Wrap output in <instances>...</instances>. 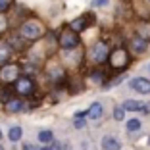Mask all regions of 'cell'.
Instances as JSON below:
<instances>
[{
	"mask_svg": "<svg viewBox=\"0 0 150 150\" xmlns=\"http://www.w3.org/2000/svg\"><path fill=\"white\" fill-rule=\"evenodd\" d=\"M0 98H2V104H4V102H8V100H12V91H10V88H4V91H0Z\"/></svg>",
	"mask_w": 150,
	"mask_h": 150,
	"instance_id": "obj_18",
	"label": "cell"
},
{
	"mask_svg": "<svg viewBox=\"0 0 150 150\" xmlns=\"http://www.w3.org/2000/svg\"><path fill=\"white\" fill-rule=\"evenodd\" d=\"M19 77V67L16 64H8V66L0 67V83H16Z\"/></svg>",
	"mask_w": 150,
	"mask_h": 150,
	"instance_id": "obj_3",
	"label": "cell"
},
{
	"mask_svg": "<svg viewBox=\"0 0 150 150\" xmlns=\"http://www.w3.org/2000/svg\"><path fill=\"white\" fill-rule=\"evenodd\" d=\"M114 117L117 119V121H121V119L125 117V108H115L114 110Z\"/></svg>",
	"mask_w": 150,
	"mask_h": 150,
	"instance_id": "obj_19",
	"label": "cell"
},
{
	"mask_svg": "<svg viewBox=\"0 0 150 150\" xmlns=\"http://www.w3.org/2000/svg\"><path fill=\"white\" fill-rule=\"evenodd\" d=\"M102 146H104V150H119L121 148L119 141H115V139H112V137H104L102 139Z\"/></svg>",
	"mask_w": 150,
	"mask_h": 150,
	"instance_id": "obj_12",
	"label": "cell"
},
{
	"mask_svg": "<svg viewBox=\"0 0 150 150\" xmlns=\"http://www.w3.org/2000/svg\"><path fill=\"white\" fill-rule=\"evenodd\" d=\"M21 135H23V129L16 125V127H12V129H10V133H8V139H10V141H13V142H18L19 139H21Z\"/></svg>",
	"mask_w": 150,
	"mask_h": 150,
	"instance_id": "obj_14",
	"label": "cell"
},
{
	"mask_svg": "<svg viewBox=\"0 0 150 150\" xmlns=\"http://www.w3.org/2000/svg\"><path fill=\"white\" fill-rule=\"evenodd\" d=\"M91 79L96 81V83H100V81H102V71H94V73L91 75Z\"/></svg>",
	"mask_w": 150,
	"mask_h": 150,
	"instance_id": "obj_21",
	"label": "cell"
},
{
	"mask_svg": "<svg viewBox=\"0 0 150 150\" xmlns=\"http://www.w3.org/2000/svg\"><path fill=\"white\" fill-rule=\"evenodd\" d=\"M87 114H88L91 119H100L102 114H104V108H102L100 102H94V104H91V108L87 110Z\"/></svg>",
	"mask_w": 150,
	"mask_h": 150,
	"instance_id": "obj_11",
	"label": "cell"
},
{
	"mask_svg": "<svg viewBox=\"0 0 150 150\" xmlns=\"http://www.w3.org/2000/svg\"><path fill=\"white\" fill-rule=\"evenodd\" d=\"M10 2H12V0H0V12L8 10L10 8Z\"/></svg>",
	"mask_w": 150,
	"mask_h": 150,
	"instance_id": "obj_22",
	"label": "cell"
},
{
	"mask_svg": "<svg viewBox=\"0 0 150 150\" xmlns=\"http://www.w3.org/2000/svg\"><path fill=\"white\" fill-rule=\"evenodd\" d=\"M123 108H125V110H131V112L144 110V108H142V104H141L139 100H125V102H123Z\"/></svg>",
	"mask_w": 150,
	"mask_h": 150,
	"instance_id": "obj_15",
	"label": "cell"
},
{
	"mask_svg": "<svg viewBox=\"0 0 150 150\" xmlns=\"http://www.w3.org/2000/svg\"><path fill=\"white\" fill-rule=\"evenodd\" d=\"M146 46H148V44H146L144 37H133L131 39V48L135 50V54H142L146 50Z\"/></svg>",
	"mask_w": 150,
	"mask_h": 150,
	"instance_id": "obj_9",
	"label": "cell"
},
{
	"mask_svg": "<svg viewBox=\"0 0 150 150\" xmlns=\"http://www.w3.org/2000/svg\"><path fill=\"white\" fill-rule=\"evenodd\" d=\"M0 137H2V133H0Z\"/></svg>",
	"mask_w": 150,
	"mask_h": 150,
	"instance_id": "obj_28",
	"label": "cell"
},
{
	"mask_svg": "<svg viewBox=\"0 0 150 150\" xmlns=\"http://www.w3.org/2000/svg\"><path fill=\"white\" fill-rule=\"evenodd\" d=\"M58 42H60V46L66 50L69 48H77L79 46V37H77V31H73V29H64L62 33H60V39H58Z\"/></svg>",
	"mask_w": 150,
	"mask_h": 150,
	"instance_id": "obj_2",
	"label": "cell"
},
{
	"mask_svg": "<svg viewBox=\"0 0 150 150\" xmlns=\"http://www.w3.org/2000/svg\"><path fill=\"white\" fill-rule=\"evenodd\" d=\"M88 19H91V16H81V18H77V19H73V21L69 23V27L73 29V31H85L88 27Z\"/></svg>",
	"mask_w": 150,
	"mask_h": 150,
	"instance_id": "obj_8",
	"label": "cell"
},
{
	"mask_svg": "<svg viewBox=\"0 0 150 150\" xmlns=\"http://www.w3.org/2000/svg\"><path fill=\"white\" fill-rule=\"evenodd\" d=\"M23 106V102L19 100V98H12V100L4 102V110L8 112V114H16V112H19Z\"/></svg>",
	"mask_w": 150,
	"mask_h": 150,
	"instance_id": "obj_10",
	"label": "cell"
},
{
	"mask_svg": "<svg viewBox=\"0 0 150 150\" xmlns=\"http://www.w3.org/2000/svg\"><path fill=\"white\" fill-rule=\"evenodd\" d=\"M33 91H35L33 81L29 79V77H21V75H19L18 81H16V93H19L21 96H27V94H31Z\"/></svg>",
	"mask_w": 150,
	"mask_h": 150,
	"instance_id": "obj_6",
	"label": "cell"
},
{
	"mask_svg": "<svg viewBox=\"0 0 150 150\" xmlns=\"http://www.w3.org/2000/svg\"><path fill=\"white\" fill-rule=\"evenodd\" d=\"M48 150H62V144H54V146H50Z\"/></svg>",
	"mask_w": 150,
	"mask_h": 150,
	"instance_id": "obj_25",
	"label": "cell"
},
{
	"mask_svg": "<svg viewBox=\"0 0 150 150\" xmlns=\"http://www.w3.org/2000/svg\"><path fill=\"white\" fill-rule=\"evenodd\" d=\"M52 139H54V135H52V131H40L39 133V141L40 142H52Z\"/></svg>",
	"mask_w": 150,
	"mask_h": 150,
	"instance_id": "obj_16",
	"label": "cell"
},
{
	"mask_svg": "<svg viewBox=\"0 0 150 150\" xmlns=\"http://www.w3.org/2000/svg\"><path fill=\"white\" fill-rule=\"evenodd\" d=\"M141 129V121L139 119H129L127 121V131H139Z\"/></svg>",
	"mask_w": 150,
	"mask_h": 150,
	"instance_id": "obj_17",
	"label": "cell"
},
{
	"mask_svg": "<svg viewBox=\"0 0 150 150\" xmlns=\"http://www.w3.org/2000/svg\"><path fill=\"white\" fill-rule=\"evenodd\" d=\"M0 150H4V146H2V144H0Z\"/></svg>",
	"mask_w": 150,
	"mask_h": 150,
	"instance_id": "obj_27",
	"label": "cell"
},
{
	"mask_svg": "<svg viewBox=\"0 0 150 150\" xmlns=\"http://www.w3.org/2000/svg\"><path fill=\"white\" fill-rule=\"evenodd\" d=\"M10 56H12V48H10V44L4 42V40H0V62H6Z\"/></svg>",
	"mask_w": 150,
	"mask_h": 150,
	"instance_id": "obj_13",
	"label": "cell"
},
{
	"mask_svg": "<svg viewBox=\"0 0 150 150\" xmlns=\"http://www.w3.org/2000/svg\"><path fill=\"white\" fill-rule=\"evenodd\" d=\"M110 58V52H108V44L106 42H96L93 46V50H91V60L96 64H102L104 60H108Z\"/></svg>",
	"mask_w": 150,
	"mask_h": 150,
	"instance_id": "obj_5",
	"label": "cell"
},
{
	"mask_svg": "<svg viewBox=\"0 0 150 150\" xmlns=\"http://www.w3.org/2000/svg\"><path fill=\"white\" fill-rule=\"evenodd\" d=\"M44 35V25L37 19H29L21 25V37L27 40H37Z\"/></svg>",
	"mask_w": 150,
	"mask_h": 150,
	"instance_id": "obj_1",
	"label": "cell"
},
{
	"mask_svg": "<svg viewBox=\"0 0 150 150\" xmlns=\"http://www.w3.org/2000/svg\"><path fill=\"white\" fill-rule=\"evenodd\" d=\"M108 4V0H94V8L96 6H106Z\"/></svg>",
	"mask_w": 150,
	"mask_h": 150,
	"instance_id": "obj_24",
	"label": "cell"
},
{
	"mask_svg": "<svg viewBox=\"0 0 150 150\" xmlns=\"http://www.w3.org/2000/svg\"><path fill=\"white\" fill-rule=\"evenodd\" d=\"M6 25H8V21H6V18H4V16H0V33H4Z\"/></svg>",
	"mask_w": 150,
	"mask_h": 150,
	"instance_id": "obj_23",
	"label": "cell"
},
{
	"mask_svg": "<svg viewBox=\"0 0 150 150\" xmlns=\"http://www.w3.org/2000/svg\"><path fill=\"white\" fill-rule=\"evenodd\" d=\"M110 64H112L114 69H123V67H127V64H129V54L125 52V50H121V48L114 50V52L110 54Z\"/></svg>",
	"mask_w": 150,
	"mask_h": 150,
	"instance_id": "obj_4",
	"label": "cell"
},
{
	"mask_svg": "<svg viewBox=\"0 0 150 150\" xmlns=\"http://www.w3.org/2000/svg\"><path fill=\"white\" fill-rule=\"evenodd\" d=\"M131 87L141 94H150V81L144 79V77H135L131 81Z\"/></svg>",
	"mask_w": 150,
	"mask_h": 150,
	"instance_id": "obj_7",
	"label": "cell"
},
{
	"mask_svg": "<svg viewBox=\"0 0 150 150\" xmlns=\"http://www.w3.org/2000/svg\"><path fill=\"white\" fill-rule=\"evenodd\" d=\"M25 150H35V148H33L31 144H25Z\"/></svg>",
	"mask_w": 150,
	"mask_h": 150,
	"instance_id": "obj_26",
	"label": "cell"
},
{
	"mask_svg": "<svg viewBox=\"0 0 150 150\" xmlns=\"http://www.w3.org/2000/svg\"><path fill=\"white\" fill-rule=\"evenodd\" d=\"M73 125H75V129H83L85 127V119L83 117H75V123Z\"/></svg>",
	"mask_w": 150,
	"mask_h": 150,
	"instance_id": "obj_20",
	"label": "cell"
}]
</instances>
